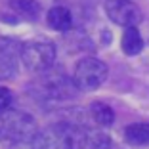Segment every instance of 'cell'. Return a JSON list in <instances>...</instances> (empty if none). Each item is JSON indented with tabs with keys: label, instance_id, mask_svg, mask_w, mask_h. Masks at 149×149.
<instances>
[{
	"label": "cell",
	"instance_id": "obj_1",
	"mask_svg": "<svg viewBox=\"0 0 149 149\" xmlns=\"http://www.w3.org/2000/svg\"><path fill=\"white\" fill-rule=\"evenodd\" d=\"M38 134L35 117L19 109L0 111V141L4 143H31Z\"/></svg>",
	"mask_w": 149,
	"mask_h": 149
},
{
	"label": "cell",
	"instance_id": "obj_2",
	"mask_svg": "<svg viewBox=\"0 0 149 149\" xmlns=\"http://www.w3.org/2000/svg\"><path fill=\"white\" fill-rule=\"evenodd\" d=\"M23 67L31 73H44V71L52 69L56 61V46L46 40H31V42L21 44V52H19Z\"/></svg>",
	"mask_w": 149,
	"mask_h": 149
},
{
	"label": "cell",
	"instance_id": "obj_3",
	"mask_svg": "<svg viewBox=\"0 0 149 149\" xmlns=\"http://www.w3.org/2000/svg\"><path fill=\"white\" fill-rule=\"evenodd\" d=\"M109 69L97 57H82L77 61L73 71V80L80 92H94L107 80Z\"/></svg>",
	"mask_w": 149,
	"mask_h": 149
},
{
	"label": "cell",
	"instance_id": "obj_4",
	"mask_svg": "<svg viewBox=\"0 0 149 149\" xmlns=\"http://www.w3.org/2000/svg\"><path fill=\"white\" fill-rule=\"evenodd\" d=\"M73 128L74 124L59 123L38 132L31 141L33 149H73Z\"/></svg>",
	"mask_w": 149,
	"mask_h": 149
},
{
	"label": "cell",
	"instance_id": "obj_5",
	"mask_svg": "<svg viewBox=\"0 0 149 149\" xmlns=\"http://www.w3.org/2000/svg\"><path fill=\"white\" fill-rule=\"evenodd\" d=\"M74 80H69L61 73H52L38 82V92L46 101H65L77 94Z\"/></svg>",
	"mask_w": 149,
	"mask_h": 149
},
{
	"label": "cell",
	"instance_id": "obj_6",
	"mask_svg": "<svg viewBox=\"0 0 149 149\" xmlns=\"http://www.w3.org/2000/svg\"><path fill=\"white\" fill-rule=\"evenodd\" d=\"M107 17L120 27H136L141 21V10L132 0H107L105 2Z\"/></svg>",
	"mask_w": 149,
	"mask_h": 149
},
{
	"label": "cell",
	"instance_id": "obj_7",
	"mask_svg": "<svg viewBox=\"0 0 149 149\" xmlns=\"http://www.w3.org/2000/svg\"><path fill=\"white\" fill-rule=\"evenodd\" d=\"M21 44L13 38H0V80L12 79L17 71Z\"/></svg>",
	"mask_w": 149,
	"mask_h": 149
},
{
	"label": "cell",
	"instance_id": "obj_8",
	"mask_svg": "<svg viewBox=\"0 0 149 149\" xmlns=\"http://www.w3.org/2000/svg\"><path fill=\"white\" fill-rule=\"evenodd\" d=\"M46 21H48L50 29H54L57 33H65L73 27V13L67 6H54V8L48 10Z\"/></svg>",
	"mask_w": 149,
	"mask_h": 149
},
{
	"label": "cell",
	"instance_id": "obj_9",
	"mask_svg": "<svg viewBox=\"0 0 149 149\" xmlns=\"http://www.w3.org/2000/svg\"><path fill=\"white\" fill-rule=\"evenodd\" d=\"M120 48L126 56H138L143 50V38H141L138 27H126L120 38Z\"/></svg>",
	"mask_w": 149,
	"mask_h": 149
},
{
	"label": "cell",
	"instance_id": "obj_10",
	"mask_svg": "<svg viewBox=\"0 0 149 149\" xmlns=\"http://www.w3.org/2000/svg\"><path fill=\"white\" fill-rule=\"evenodd\" d=\"M10 10L27 21H36L40 15L38 0H10Z\"/></svg>",
	"mask_w": 149,
	"mask_h": 149
},
{
	"label": "cell",
	"instance_id": "obj_11",
	"mask_svg": "<svg viewBox=\"0 0 149 149\" xmlns=\"http://www.w3.org/2000/svg\"><path fill=\"white\" fill-rule=\"evenodd\" d=\"M88 113H90V118L97 126L107 128L115 123V111L107 103H103V101H94L92 105L88 107Z\"/></svg>",
	"mask_w": 149,
	"mask_h": 149
},
{
	"label": "cell",
	"instance_id": "obj_12",
	"mask_svg": "<svg viewBox=\"0 0 149 149\" xmlns=\"http://www.w3.org/2000/svg\"><path fill=\"white\" fill-rule=\"evenodd\" d=\"M124 140L130 145H149V123H136L126 126Z\"/></svg>",
	"mask_w": 149,
	"mask_h": 149
},
{
	"label": "cell",
	"instance_id": "obj_13",
	"mask_svg": "<svg viewBox=\"0 0 149 149\" xmlns=\"http://www.w3.org/2000/svg\"><path fill=\"white\" fill-rule=\"evenodd\" d=\"M13 103V94L10 88L6 86H0V111H4V109H10Z\"/></svg>",
	"mask_w": 149,
	"mask_h": 149
}]
</instances>
